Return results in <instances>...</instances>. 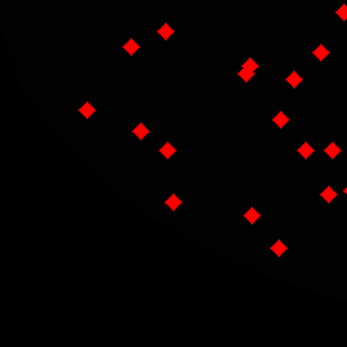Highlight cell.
I'll use <instances>...</instances> for the list:
<instances>
[{
	"instance_id": "obj_14",
	"label": "cell",
	"mask_w": 347,
	"mask_h": 347,
	"mask_svg": "<svg viewBox=\"0 0 347 347\" xmlns=\"http://www.w3.org/2000/svg\"><path fill=\"white\" fill-rule=\"evenodd\" d=\"M316 56H319V58H324V56H326L328 54V50H324V48H319V50H316V52H315Z\"/></svg>"
},
{
	"instance_id": "obj_15",
	"label": "cell",
	"mask_w": 347,
	"mask_h": 347,
	"mask_svg": "<svg viewBox=\"0 0 347 347\" xmlns=\"http://www.w3.org/2000/svg\"><path fill=\"white\" fill-rule=\"evenodd\" d=\"M83 111H84V115H90V113H92V107H90V104H84Z\"/></svg>"
},
{
	"instance_id": "obj_4",
	"label": "cell",
	"mask_w": 347,
	"mask_h": 347,
	"mask_svg": "<svg viewBox=\"0 0 347 347\" xmlns=\"http://www.w3.org/2000/svg\"><path fill=\"white\" fill-rule=\"evenodd\" d=\"M272 249H274V253H278V255H280V253H284V251H286V245L282 244V242H276Z\"/></svg>"
},
{
	"instance_id": "obj_7",
	"label": "cell",
	"mask_w": 347,
	"mask_h": 347,
	"mask_svg": "<svg viewBox=\"0 0 347 347\" xmlns=\"http://www.w3.org/2000/svg\"><path fill=\"white\" fill-rule=\"evenodd\" d=\"M245 217H248V219L251 221V222H253V221H257V211H255V209H249V211H248V215H245Z\"/></svg>"
},
{
	"instance_id": "obj_6",
	"label": "cell",
	"mask_w": 347,
	"mask_h": 347,
	"mask_svg": "<svg viewBox=\"0 0 347 347\" xmlns=\"http://www.w3.org/2000/svg\"><path fill=\"white\" fill-rule=\"evenodd\" d=\"M125 48H127V50H129V52H131V54H132V52H136V48H138V46H136V42H134V40H129V42H127V44H125Z\"/></svg>"
},
{
	"instance_id": "obj_10",
	"label": "cell",
	"mask_w": 347,
	"mask_h": 347,
	"mask_svg": "<svg viewBox=\"0 0 347 347\" xmlns=\"http://www.w3.org/2000/svg\"><path fill=\"white\" fill-rule=\"evenodd\" d=\"M134 132L138 134V136H144V134H148V129L140 125V127H136V129H134Z\"/></svg>"
},
{
	"instance_id": "obj_12",
	"label": "cell",
	"mask_w": 347,
	"mask_h": 347,
	"mask_svg": "<svg viewBox=\"0 0 347 347\" xmlns=\"http://www.w3.org/2000/svg\"><path fill=\"white\" fill-rule=\"evenodd\" d=\"M328 155H330V157H336V155H338V148L334 146V144L328 148Z\"/></svg>"
},
{
	"instance_id": "obj_3",
	"label": "cell",
	"mask_w": 347,
	"mask_h": 347,
	"mask_svg": "<svg viewBox=\"0 0 347 347\" xmlns=\"http://www.w3.org/2000/svg\"><path fill=\"white\" fill-rule=\"evenodd\" d=\"M299 151H301V155L303 157H309V154H313V148L309 146V144H305V146H301L299 148Z\"/></svg>"
},
{
	"instance_id": "obj_2",
	"label": "cell",
	"mask_w": 347,
	"mask_h": 347,
	"mask_svg": "<svg viewBox=\"0 0 347 347\" xmlns=\"http://www.w3.org/2000/svg\"><path fill=\"white\" fill-rule=\"evenodd\" d=\"M288 83H290V84H293V86H295V84H299V83H301V77H299L297 73H292L290 77H288Z\"/></svg>"
},
{
	"instance_id": "obj_13",
	"label": "cell",
	"mask_w": 347,
	"mask_h": 347,
	"mask_svg": "<svg viewBox=\"0 0 347 347\" xmlns=\"http://www.w3.org/2000/svg\"><path fill=\"white\" fill-rule=\"evenodd\" d=\"M338 13H339V17H341V19H347V8H345V6H343V8H339Z\"/></svg>"
},
{
	"instance_id": "obj_1",
	"label": "cell",
	"mask_w": 347,
	"mask_h": 347,
	"mask_svg": "<svg viewBox=\"0 0 347 347\" xmlns=\"http://www.w3.org/2000/svg\"><path fill=\"white\" fill-rule=\"evenodd\" d=\"M274 123H276V125H278V127H284V125H286V123H288V117H286V115H284V113H278V115H276V117H274Z\"/></svg>"
},
{
	"instance_id": "obj_8",
	"label": "cell",
	"mask_w": 347,
	"mask_h": 347,
	"mask_svg": "<svg viewBox=\"0 0 347 347\" xmlns=\"http://www.w3.org/2000/svg\"><path fill=\"white\" fill-rule=\"evenodd\" d=\"M161 151H163V155H165V157H171V154L175 151V148H171L169 144H167V146H163V150H161Z\"/></svg>"
},
{
	"instance_id": "obj_9",
	"label": "cell",
	"mask_w": 347,
	"mask_h": 347,
	"mask_svg": "<svg viewBox=\"0 0 347 347\" xmlns=\"http://www.w3.org/2000/svg\"><path fill=\"white\" fill-rule=\"evenodd\" d=\"M167 205L175 209V207L178 205V198H177V196H171V198H169V201H167Z\"/></svg>"
},
{
	"instance_id": "obj_5",
	"label": "cell",
	"mask_w": 347,
	"mask_h": 347,
	"mask_svg": "<svg viewBox=\"0 0 347 347\" xmlns=\"http://www.w3.org/2000/svg\"><path fill=\"white\" fill-rule=\"evenodd\" d=\"M159 33H161V37H163V39H169V35H171L173 31H171V27H169V25H163Z\"/></svg>"
},
{
	"instance_id": "obj_11",
	"label": "cell",
	"mask_w": 347,
	"mask_h": 347,
	"mask_svg": "<svg viewBox=\"0 0 347 347\" xmlns=\"http://www.w3.org/2000/svg\"><path fill=\"white\" fill-rule=\"evenodd\" d=\"M322 196H324V198H326V201H332V198H334V196H336V194H334V192H332V190H330V188H328V190H324V192H322Z\"/></svg>"
}]
</instances>
